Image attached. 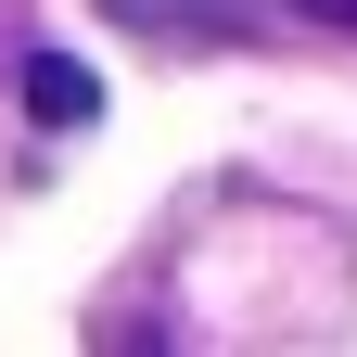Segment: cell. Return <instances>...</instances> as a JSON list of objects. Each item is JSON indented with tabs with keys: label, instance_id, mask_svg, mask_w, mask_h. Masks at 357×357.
<instances>
[{
	"label": "cell",
	"instance_id": "cell-1",
	"mask_svg": "<svg viewBox=\"0 0 357 357\" xmlns=\"http://www.w3.org/2000/svg\"><path fill=\"white\" fill-rule=\"evenodd\" d=\"M89 102H102V89H89V64H64V52L26 64V115H38V128H89Z\"/></svg>",
	"mask_w": 357,
	"mask_h": 357
},
{
	"label": "cell",
	"instance_id": "cell-2",
	"mask_svg": "<svg viewBox=\"0 0 357 357\" xmlns=\"http://www.w3.org/2000/svg\"><path fill=\"white\" fill-rule=\"evenodd\" d=\"M141 26H178V38H243V0H115Z\"/></svg>",
	"mask_w": 357,
	"mask_h": 357
},
{
	"label": "cell",
	"instance_id": "cell-3",
	"mask_svg": "<svg viewBox=\"0 0 357 357\" xmlns=\"http://www.w3.org/2000/svg\"><path fill=\"white\" fill-rule=\"evenodd\" d=\"M102 357H166V332H153V319H128V332H115Z\"/></svg>",
	"mask_w": 357,
	"mask_h": 357
},
{
	"label": "cell",
	"instance_id": "cell-4",
	"mask_svg": "<svg viewBox=\"0 0 357 357\" xmlns=\"http://www.w3.org/2000/svg\"><path fill=\"white\" fill-rule=\"evenodd\" d=\"M294 13H306V26H344V38H357V0H294Z\"/></svg>",
	"mask_w": 357,
	"mask_h": 357
}]
</instances>
